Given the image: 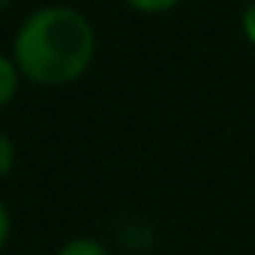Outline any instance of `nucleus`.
I'll use <instances>...</instances> for the list:
<instances>
[{
    "label": "nucleus",
    "instance_id": "obj_1",
    "mask_svg": "<svg viewBox=\"0 0 255 255\" xmlns=\"http://www.w3.org/2000/svg\"><path fill=\"white\" fill-rule=\"evenodd\" d=\"M9 54L27 84L60 90L78 84L93 69L99 33L84 9L72 3H42L18 21Z\"/></svg>",
    "mask_w": 255,
    "mask_h": 255
},
{
    "label": "nucleus",
    "instance_id": "obj_2",
    "mask_svg": "<svg viewBox=\"0 0 255 255\" xmlns=\"http://www.w3.org/2000/svg\"><path fill=\"white\" fill-rule=\"evenodd\" d=\"M24 75L18 69V63L12 60L9 51H0V111L9 108L18 96H21V87H24Z\"/></svg>",
    "mask_w": 255,
    "mask_h": 255
},
{
    "label": "nucleus",
    "instance_id": "obj_3",
    "mask_svg": "<svg viewBox=\"0 0 255 255\" xmlns=\"http://www.w3.org/2000/svg\"><path fill=\"white\" fill-rule=\"evenodd\" d=\"M51 255H111V249L93 234H75V237L63 240Z\"/></svg>",
    "mask_w": 255,
    "mask_h": 255
},
{
    "label": "nucleus",
    "instance_id": "obj_4",
    "mask_svg": "<svg viewBox=\"0 0 255 255\" xmlns=\"http://www.w3.org/2000/svg\"><path fill=\"white\" fill-rule=\"evenodd\" d=\"M126 9H132L135 15H147V18H156V15H168L174 12L183 0H120Z\"/></svg>",
    "mask_w": 255,
    "mask_h": 255
},
{
    "label": "nucleus",
    "instance_id": "obj_5",
    "mask_svg": "<svg viewBox=\"0 0 255 255\" xmlns=\"http://www.w3.org/2000/svg\"><path fill=\"white\" fill-rule=\"evenodd\" d=\"M15 165H18V144L6 129H0V180H6L15 171Z\"/></svg>",
    "mask_w": 255,
    "mask_h": 255
},
{
    "label": "nucleus",
    "instance_id": "obj_6",
    "mask_svg": "<svg viewBox=\"0 0 255 255\" xmlns=\"http://www.w3.org/2000/svg\"><path fill=\"white\" fill-rule=\"evenodd\" d=\"M12 234H15V219H12V210L9 204L0 198V255L6 252V246L12 243Z\"/></svg>",
    "mask_w": 255,
    "mask_h": 255
},
{
    "label": "nucleus",
    "instance_id": "obj_7",
    "mask_svg": "<svg viewBox=\"0 0 255 255\" xmlns=\"http://www.w3.org/2000/svg\"><path fill=\"white\" fill-rule=\"evenodd\" d=\"M240 30H243V39L255 48V0H249L240 12Z\"/></svg>",
    "mask_w": 255,
    "mask_h": 255
},
{
    "label": "nucleus",
    "instance_id": "obj_8",
    "mask_svg": "<svg viewBox=\"0 0 255 255\" xmlns=\"http://www.w3.org/2000/svg\"><path fill=\"white\" fill-rule=\"evenodd\" d=\"M15 3H18V0H0V15H3V12H9Z\"/></svg>",
    "mask_w": 255,
    "mask_h": 255
}]
</instances>
